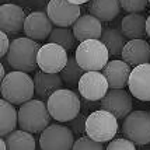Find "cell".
Listing matches in <instances>:
<instances>
[{
  "mask_svg": "<svg viewBox=\"0 0 150 150\" xmlns=\"http://www.w3.org/2000/svg\"><path fill=\"white\" fill-rule=\"evenodd\" d=\"M149 150H150V149H149Z\"/></svg>",
  "mask_w": 150,
  "mask_h": 150,
  "instance_id": "obj_38",
  "label": "cell"
},
{
  "mask_svg": "<svg viewBox=\"0 0 150 150\" xmlns=\"http://www.w3.org/2000/svg\"><path fill=\"white\" fill-rule=\"evenodd\" d=\"M128 87L135 98L140 101H150V63L132 69Z\"/></svg>",
  "mask_w": 150,
  "mask_h": 150,
  "instance_id": "obj_15",
  "label": "cell"
},
{
  "mask_svg": "<svg viewBox=\"0 0 150 150\" xmlns=\"http://www.w3.org/2000/svg\"><path fill=\"white\" fill-rule=\"evenodd\" d=\"M87 8L100 21H112L119 14L121 3L119 0H90Z\"/></svg>",
  "mask_w": 150,
  "mask_h": 150,
  "instance_id": "obj_20",
  "label": "cell"
},
{
  "mask_svg": "<svg viewBox=\"0 0 150 150\" xmlns=\"http://www.w3.org/2000/svg\"><path fill=\"white\" fill-rule=\"evenodd\" d=\"M7 74H6V70H4V66L1 65L0 66V79H1V80H4V77H6Z\"/></svg>",
  "mask_w": 150,
  "mask_h": 150,
  "instance_id": "obj_36",
  "label": "cell"
},
{
  "mask_svg": "<svg viewBox=\"0 0 150 150\" xmlns=\"http://www.w3.org/2000/svg\"><path fill=\"white\" fill-rule=\"evenodd\" d=\"M84 72L86 70L77 63L76 58H74V56H70V58H69V62H67V65H66V67L60 72V77H62V80L65 81L66 84L79 86L80 79L83 77Z\"/></svg>",
  "mask_w": 150,
  "mask_h": 150,
  "instance_id": "obj_25",
  "label": "cell"
},
{
  "mask_svg": "<svg viewBox=\"0 0 150 150\" xmlns=\"http://www.w3.org/2000/svg\"><path fill=\"white\" fill-rule=\"evenodd\" d=\"M86 119H87V117L80 112L74 119L67 122L69 124L67 128H70V131L74 133V136H81L83 133H86Z\"/></svg>",
  "mask_w": 150,
  "mask_h": 150,
  "instance_id": "obj_30",
  "label": "cell"
},
{
  "mask_svg": "<svg viewBox=\"0 0 150 150\" xmlns=\"http://www.w3.org/2000/svg\"><path fill=\"white\" fill-rule=\"evenodd\" d=\"M73 34L76 37V41L84 42L88 39H100L103 35V24L101 21L91 14L81 16L73 25Z\"/></svg>",
  "mask_w": 150,
  "mask_h": 150,
  "instance_id": "obj_17",
  "label": "cell"
},
{
  "mask_svg": "<svg viewBox=\"0 0 150 150\" xmlns=\"http://www.w3.org/2000/svg\"><path fill=\"white\" fill-rule=\"evenodd\" d=\"M0 135L1 137L10 135L16 131L18 125V111L14 108V104L6 100L0 101Z\"/></svg>",
  "mask_w": 150,
  "mask_h": 150,
  "instance_id": "obj_22",
  "label": "cell"
},
{
  "mask_svg": "<svg viewBox=\"0 0 150 150\" xmlns=\"http://www.w3.org/2000/svg\"><path fill=\"white\" fill-rule=\"evenodd\" d=\"M146 34L150 37V14L147 17V20H146Z\"/></svg>",
  "mask_w": 150,
  "mask_h": 150,
  "instance_id": "obj_35",
  "label": "cell"
},
{
  "mask_svg": "<svg viewBox=\"0 0 150 150\" xmlns=\"http://www.w3.org/2000/svg\"><path fill=\"white\" fill-rule=\"evenodd\" d=\"M0 93L3 100L14 105H23L31 101L35 96L34 79L25 72H8L4 80H1Z\"/></svg>",
  "mask_w": 150,
  "mask_h": 150,
  "instance_id": "obj_1",
  "label": "cell"
},
{
  "mask_svg": "<svg viewBox=\"0 0 150 150\" xmlns=\"http://www.w3.org/2000/svg\"><path fill=\"white\" fill-rule=\"evenodd\" d=\"M80 96L88 101L98 103L110 91L108 80L100 72H86L77 86Z\"/></svg>",
  "mask_w": 150,
  "mask_h": 150,
  "instance_id": "obj_12",
  "label": "cell"
},
{
  "mask_svg": "<svg viewBox=\"0 0 150 150\" xmlns=\"http://www.w3.org/2000/svg\"><path fill=\"white\" fill-rule=\"evenodd\" d=\"M149 3H150V0H149Z\"/></svg>",
  "mask_w": 150,
  "mask_h": 150,
  "instance_id": "obj_37",
  "label": "cell"
},
{
  "mask_svg": "<svg viewBox=\"0 0 150 150\" xmlns=\"http://www.w3.org/2000/svg\"><path fill=\"white\" fill-rule=\"evenodd\" d=\"M132 94L124 88H110L107 96L100 101V108L111 112L117 119H125L132 112Z\"/></svg>",
  "mask_w": 150,
  "mask_h": 150,
  "instance_id": "obj_11",
  "label": "cell"
},
{
  "mask_svg": "<svg viewBox=\"0 0 150 150\" xmlns=\"http://www.w3.org/2000/svg\"><path fill=\"white\" fill-rule=\"evenodd\" d=\"M122 60L129 66H140L150 63V45L144 39H131L126 42L124 51L121 53Z\"/></svg>",
  "mask_w": 150,
  "mask_h": 150,
  "instance_id": "obj_16",
  "label": "cell"
},
{
  "mask_svg": "<svg viewBox=\"0 0 150 150\" xmlns=\"http://www.w3.org/2000/svg\"><path fill=\"white\" fill-rule=\"evenodd\" d=\"M48 41L52 42V44H58L62 48H65L66 51H70V49H73V46H74L76 37L73 34V30L58 27V28H53V31L51 33Z\"/></svg>",
  "mask_w": 150,
  "mask_h": 150,
  "instance_id": "obj_26",
  "label": "cell"
},
{
  "mask_svg": "<svg viewBox=\"0 0 150 150\" xmlns=\"http://www.w3.org/2000/svg\"><path fill=\"white\" fill-rule=\"evenodd\" d=\"M4 139H6L8 150H35L37 147L33 133L23 131V129L11 132Z\"/></svg>",
  "mask_w": 150,
  "mask_h": 150,
  "instance_id": "obj_24",
  "label": "cell"
},
{
  "mask_svg": "<svg viewBox=\"0 0 150 150\" xmlns=\"http://www.w3.org/2000/svg\"><path fill=\"white\" fill-rule=\"evenodd\" d=\"M41 46L37 41L28 38H16L11 41V45L6 56V62L18 72H34L38 66L37 56Z\"/></svg>",
  "mask_w": 150,
  "mask_h": 150,
  "instance_id": "obj_2",
  "label": "cell"
},
{
  "mask_svg": "<svg viewBox=\"0 0 150 150\" xmlns=\"http://www.w3.org/2000/svg\"><path fill=\"white\" fill-rule=\"evenodd\" d=\"M10 45H11V42L8 41L7 34L1 31V35H0V55H1V58L7 56L8 49H10Z\"/></svg>",
  "mask_w": 150,
  "mask_h": 150,
  "instance_id": "obj_31",
  "label": "cell"
},
{
  "mask_svg": "<svg viewBox=\"0 0 150 150\" xmlns=\"http://www.w3.org/2000/svg\"><path fill=\"white\" fill-rule=\"evenodd\" d=\"M27 16L18 4L6 3L0 7V28L6 34H17L24 30Z\"/></svg>",
  "mask_w": 150,
  "mask_h": 150,
  "instance_id": "obj_14",
  "label": "cell"
},
{
  "mask_svg": "<svg viewBox=\"0 0 150 150\" xmlns=\"http://www.w3.org/2000/svg\"><path fill=\"white\" fill-rule=\"evenodd\" d=\"M51 114L42 100H31L18 108V125L23 131L39 133L45 131L51 122Z\"/></svg>",
  "mask_w": 150,
  "mask_h": 150,
  "instance_id": "obj_4",
  "label": "cell"
},
{
  "mask_svg": "<svg viewBox=\"0 0 150 150\" xmlns=\"http://www.w3.org/2000/svg\"><path fill=\"white\" fill-rule=\"evenodd\" d=\"M101 41L103 44L107 46L108 52L111 56H118L124 51L125 45H126V38L117 28H105L101 35Z\"/></svg>",
  "mask_w": 150,
  "mask_h": 150,
  "instance_id": "obj_23",
  "label": "cell"
},
{
  "mask_svg": "<svg viewBox=\"0 0 150 150\" xmlns=\"http://www.w3.org/2000/svg\"><path fill=\"white\" fill-rule=\"evenodd\" d=\"M118 119L105 110H96L86 119L87 136L100 143L111 142L118 133Z\"/></svg>",
  "mask_w": 150,
  "mask_h": 150,
  "instance_id": "obj_6",
  "label": "cell"
},
{
  "mask_svg": "<svg viewBox=\"0 0 150 150\" xmlns=\"http://www.w3.org/2000/svg\"><path fill=\"white\" fill-rule=\"evenodd\" d=\"M0 150H8L7 143H6V139H4V137H3V139H0Z\"/></svg>",
  "mask_w": 150,
  "mask_h": 150,
  "instance_id": "obj_34",
  "label": "cell"
},
{
  "mask_svg": "<svg viewBox=\"0 0 150 150\" xmlns=\"http://www.w3.org/2000/svg\"><path fill=\"white\" fill-rule=\"evenodd\" d=\"M34 83H35V96L39 100H46L52 96L55 91L62 88L63 80L59 73H45L37 72L34 76Z\"/></svg>",
  "mask_w": 150,
  "mask_h": 150,
  "instance_id": "obj_19",
  "label": "cell"
},
{
  "mask_svg": "<svg viewBox=\"0 0 150 150\" xmlns=\"http://www.w3.org/2000/svg\"><path fill=\"white\" fill-rule=\"evenodd\" d=\"M51 0H30L28 6L34 8H44V6H48Z\"/></svg>",
  "mask_w": 150,
  "mask_h": 150,
  "instance_id": "obj_32",
  "label": "cell"
},
{
  "mask_svg": "<svg viewBox=\"0 0 150 150\" xmlns=\"http://www.w3.org/2000/svg\"><path fill=\"white\" fill-rule=\"evenodd\" d=\"M38 67L45 73H60L69 62V55L65 48L58 44H45L39 48L37 56Z\"/></svg>",
  "mask_w": 150,
  "mask_h": 150,
  "instance_id": "obj_9",
  "label": "cell"
},
{
  "mask_svg": "<svg viewBox=\"0 0 150 150\" xmlns=\"http://www.w3.org/2000/svg\"><path fill=\"white\" fill-rule=\"evenodd\" d=\"M74 58L86 72H100L108 63L110 52L101 39H88L79 44Z\"/></svg>",
  "mask_w": 150,
  "mask_h": 150,
  "instance_id": "obj_5",
  "label": "cell"
},
{
  "mask_svg": "<svg viewBox=\"0 0 150 150\" xmlns=\"http://www.w3.org/2000/svg\"><path fill=\"white\" fill-rule=\"evenodd\" d=\"M67 1H70L72 4H77V6H80V4H84V3H88L90 0H67Z\"/></svg>",
  "mask_w": 150,
  "mask_h": 150,
  "instance_id": "obj_33",
  "label": "cell"
},
{
  "mask_svg": "<svg viewBox=\"0 0 150 150\" xmlns=\"http://www.w3.org/2000/svg\"><path fill=\"white\" fill-rule=\"evenodd\" d=\"M53 23L48 17L46 11H31L27 16L24 23V33L28 38L34 41H44L48 39L53 31Z\"/></svg>",
  "mask_w": 150,
  "mask_h": 150,
  "instance_id": "obj_13",
  "label": "cell"
},
{
  "mask_svg": "<svg viewBox=\"0 0 150 150\" xmlns=\"http://www.w3.org/2000/svg\"><path fill=\"white\" fill-rule=\"evenodd\" d=\"M46 107L55 121L70 122L81 111V100L72 90L60 88L48 98Z\"/></svg>",
  "mask_w": 150,
  "mask_h": 150,
  "instance_id": "obj_3",
  "label": "cell"
},
{
  "mask_svg": "<svg viewBox=\"0 0 150 150\" xmlns=\"http://www.w3.org/2000/svg\"><path fill=\"white\" fill-rule=\"evenodd\" d=\"M122 133L137 146L150 143V112L132 111L124 119Z\"/></svg>",
  "mask_w": 150,
  "mask_h": 150,
  "instance_id": "obj_7",
  "label": "cell"
},
{
  "mask_svg": "<svg viewBox=\"0 0 150 150\" xmlns=\"http://www.w3.org/2000/svg\"><path fill=\"white\" fill-rule=\"evenodd\" d=\"M146 17L140 13H131L121 21V31L125 38L142 39L146 34Z\"/></svg>",
  "mask_w": 150,
  "mask_h": 150,
  "instance_id": "obj_21",
  "label": "cell"
},
{
  "mask_svg": "<svg viewBox=\"0 0 150 150\" xmlns=\"http://www.w3.org/2000/svg\"><path fill=\"white\" fill-rule=\"evenodd\" d=\"M121 7L128 13H142L147 6L149 0H119Z\"/></svg>",
  "mask_w": 150,
  "mask_h": 150,
  "instance_id": "obj_28",
  "label": "cell"
},
{
  "mask_svg": "<svg viewBox=\"0 0 150 150\" xmlns=\"http://www.w3.org/2000/svg\"><path fill=\"white\" fill-rule=\"evenodd\" d=\"M46 14L53 23V25L67 28L73 27L81 17V8L67 0H51L46 6Z\"/></svg>",
  "mask_w": 150,
  "mask_h": 150,
  "instance_id": "obj_10",
  "label": "cell"
},
{
  "mask_svg": "<svg viewBox=\"0 0 150 150\" xmlns=\"http://www.w3.org/2000/svg\"><path fill=\"white\" fill-rule=\"evenodd\" d=\"M131 73V66L125 60H118V59L110 60L103 69V74L108 80L110 88H125L129 83Z\"/></svg>",
  "mask_w": 150,
  "mask_h": 150,
  "instance_id": "obj_18",
  "label": "cell"
},
{
  "mask_svg": "<svg viewBox=\"0 0 150 150\" xmlns=\"http://www.w3.org/2000/svg\"><path fill=\"white\" fill-rule=\"evenodd\" d=\"M105 150H136V144L126 137H118V139H112L107 144Z\"/></svg>",
  "mask_w": 150,
  "mask_h": 150,
  "instance_id": "obj_29",
  "label": "cell"
},
{
  "mask_svg": "<svg viewBox=\"0 0 150 150\" xmlns=\"http://www.w3.org/2000/svg\"><path fill=\"white\" fill-rule=\"evenodd\" d=\"M72 150H105V147L103 143L93 140L91 137L80 136L79 139H76Z\"/></svg>",
  "mask_w": 150,
  "mask_h": 150,
  "instance_id": "obj_27",
  "label": "cell"
},
{
  "mask_svg": "<svg viewBox=\"0 0 150 150\" xmlns=\"http://www.w3.org/2000/svg\"><path fill=\"white\" fill-rule=\"evenodd\" d=\"M74 133L65 125L52 124L41 132V150H72L74 144Z\"/></svg>",
  "mask_w": 150,
  "mask_h": 150,
  "instance_id": "obj_8",
  "label": "cell"
}]
</instances>
